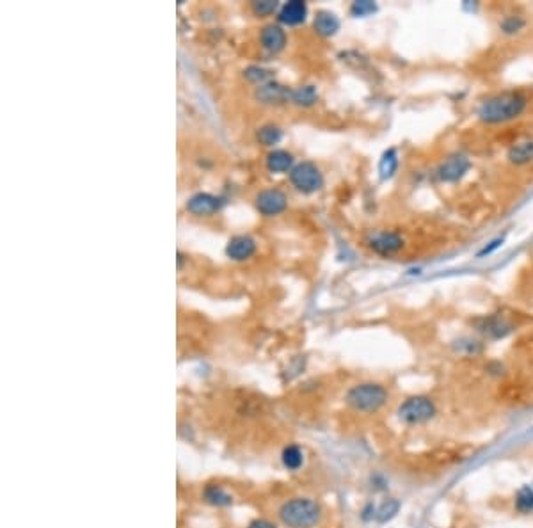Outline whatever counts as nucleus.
I'll return each mask as SVG.
<instances>
[{"label": "nucleus", "instance_id": "obj_30", "mask_svg": "<svg viewBox=\"0 0 533 528\" xmlns=\"http://www.w3.org/2000/svg\"><path fill=\"white\" fill-rule=\"evenodd\" d=\"M247 528H276V525H272L267 520H254Z\"/></svg>", "mask_w": 533, "mask_h": 528}, {"label": "nucleus", "instance_id": "obj_27", "mask_svg": "<svg viewBox=\"0 0 533 528\" xmlns=\"http://www.w3.org/2000/svg\"><path fill=\"white\" fill-rule=\"evenodd\" d=\"M277 9L276 0H256L253 2V11L258 17H267V15H272Z\"/></svg>", "mask_w": 533, "mask_h": 528}, {"label": "nucleus", "instance_id": "obj_22", "mask_svg": "<svg viewBox=\"0 0 533 528\" xmlns=\"http://www.w3.org/2000/svg\"><path fill=\"white\" fill-rule=\"evenodd\" d=\"M244 77L247 79V81L254 82V84H267V82H270V77H272V72L267 68H263V66H249L247 69L244 72Z\"/></svg>", "mask_w": 533, "mask_h": 528}, {"label": "nucleus", "instance_id": "obj_2", "mask_svg": "<svg viewBox=\"0 0 533 528\" xmlns=\"http://www.w3.org/2000/svg\"><path fill=\"white\" fill-rule=\"evenodd\" d=\"M279 520L288 528H311L320 520V507L309 498H292L281 505Z\"/></svg>", "mask_w": 533, "mask_h": 528}, {"label": "nucleus", "instance_id": "obj_13", "mask_svg": "<svg viewBox=\"0 0 533 528\" xmlns=\"http://www.w3.org/2000/svg\"><path fill=\"white\" fill-rule=\"evenodd\" d=\"M290 97H292V89L272 81L256 89V98L263 104H283V101L290 100Z\"/></svg>", "mask_w": 533, "mask_h": 528}, {"label": "nucleus", "instance_id": "obj_21", "mask_svg": "<svg viewBox=\"0 0 533 528\" xmlns=\"http://www.w3.org/2000/svg\"><path fill=\"white\" fill-rule=\"evenodd\" d=\"M283 138V132H281L279 126L276 125H263L258 130V141L265 146H274L281 141Z\"/></svg>", "mask_w": 533, "mask_h": 528}, {"label": "nucleus", "instance_id": "obj_23", "mask_svg": "<svg viewBox=\"0 0 533 528\" xmlns=\"http://www.w3.org/2000/svg\"><path fill=\"white\" fill-rule=\"evenodd\" d=\"M480 331L482 333H485V335L494 336V338H500V336H503V335H507V333H509V326H505V324H503V320L485 319L484 326H480Z\"/></svg>", "mask_w": 533, "mask_h": 528}, {"label": "nucleus", "instance_id": "obj_19", "mask_svg": "<svg viewBox=\"0 0 533 528\" xmlns=\"http://www.w3.org/2000/svg\"><path fill=\"white\" fill-rule=\"evenodd\" d=\"M281 461H283V466L290 472H297L299 468L302 466L304 463V454L297 445H290V447H285L283 454H281Z\"/></svg>", "mask_w": 533, "mask_h": 528}, {"label": "nucleus", "instance_id": "obj_14", "mask_svg": "<svg viewBox=\"0 0 533 528\" xmlns=\"http://www.w3.org/2000/svg\"><path fill=\"white\" fill-rule=\"evenodd\" d=\"M293 165V155L288 154L286 149H272L267 155V167L272 173H285V171H292Z\"/></svg>", "mask_w": 533, "mask_h": 528}, {"label": "nucleus", "instance_id": "obj_18", "mask_svg": "<svg viewBox=\"0 0 533 528\" xmlns=\"http://www.w3.org/2000/svg\"><path fill=\"white\" fill-rule=\"evenodd\" d=\"M398 170V155L397 149L389 148L382 154L381 162H379V173H381L382 180H388V178L393 176Z\"/></svg>", "mask_w": 533, "mask_h": 528}, {"label": "nucleus", "instance_id": "obj_25", "mask_svg": "<svg viewBox=\"0 0 533 528\" xmlns=\"http://www.w3.org/2000/svg\"><path fill=\"white\" fill-rule=\"evenodd\" d=\"M398 509H400V504H398L397 500H388V502H384V504H382L381 507H379V511H377V514H375V518H377V520L381 521V523H384V521L391 520V518H393L395 514H397Z\"/></svg>", "mask_w": 533, "mask_h": 528}, {"label": "nucleus", "instance_id": "obj_11", "mask_svg": "<svg viewBox=\"0 0 533 528\" xmlns=\"http://www.w3.org/2000/svg\"><path fill=\"white\" fill-rule=\"evenodd\" d=\"M308 17V6L302 0H290L281 6L277 13V20L285 25H299Z\"/></svg>", "mask_w": 533, "mask_h": 528}, {"label": "nucleus", "instance_id": "obj_3", "mask_svg": "<svg viewBox=\"0 0 533 528\" xmlns=\"http://www.w3.org/2000/svg\"><path fill=\"white\" fill-rule=\"evenodd\" d=\"M388 400V391L377 383H363L350 388L347 404L359 413H373L381 409Z\"/></svg>", "mask_w": 533, "mask_h": 528}, {"label": "nucleus", "instance_id": "obj_16", "mask_svg": "<svg viewBox=\"0 0 533 528\" xmlns=\"http://www.w3.org/2000/svg\"><path fill=\"white\" fill-rule=\"evenodd\" d=\"M203 498H205L206 504L215 505V507H228V505L233 504V498L224 488L215 484L206 486L205 491H203Z\"/></svg>", "mask_w": 533, "mask_h": 528}, {"label": "nucleus", "instance_id": "obj_4", "mask_svg": "<svg viewBox=\"0 0 533 528\" xmlns=\"http://www.w3.org/2000/svg\"><path fill=\"white\" fill-rule=\"evenodd\" d=\"M290 182L297 190L311 194L322 189L324 178H322L320 170L313 162H301V164L293 165L290 171Z\"/></svg>", "mask_w": 533, "mask_h": 528}, {"label": "nucleus", "instance_id": "obj_26", "mask_svg": "<svg viewBox=\"0 0 533 528\" xmlns=\"http://www.w3.org/2000/svg\"><path fill=\"white\" fill-rule=\"evenodd\" d=\"M375 11H377V6L370 2V0H357L350 8V13H352L354 17H368V15Z\"/></svg>", "mask_w": 533, "mask_h": 528}, {"label": "nucleus", "instance_id": "obj_15", "mask_svg": "<svg viewBox=\"0 0 533 528\" xmlns=\"http://www.w3.org/2000/svg\"><path fill=\"white\" fill-rule=\"evenodd\" d=\"M340 28V20L334 13L320 11L315 17V31L322 36H334Z\"/></svg>", "mask_w": 533, "mask_h": 528}, {"label": "nucleus", "instance_id": "obj_5", "mask_svg": "<svg viewBox=\"0 0 533 528\" xmlns=\"http://www.w3.org/2000/svg\"><path fill=\"white\" fill-rule=\"evenodd\" d=\"M436 415V406L427 397H411L398 407V418L405 424H423Z\"/></svg>", "mask_w": 533, "mask_h": 528}, {"label": "nucleus", "instance_id": "obj_7", "mask_svg": "<svg viewBox=\"0 0 533 528\" xmlns=\"http://www.w3.org/2000/svg\"><path fill=\"white\" fill-rule=\"evenodd\" d=\"M469 167H471L469 158L466 157V155L455 154L450 155V157L437 167L436 173L441 182H457V180H461V178L468 173Z\"/></svg>", "mask_w": 533, "mask_h": 528}, {"label": "nucleus", "instance_id": "obj_29", "mask_svg": "<svg viewBox=\"0 0 533 528\" xmlns=\"http://www.w3.org/2000/svg\"><path fill=\"white\" fill-rule=\"evenodd\" d=\"M501 244H503V238H496V240H494V242H491V246H489V247H484V249H482L480 253H478V256H484V254L493 253V251H494V249H498V247H500Z\"/></svg>", "mask_w": 533, "mask_h": 528}, {"label": "nucleus", "instance_id": "obj_9", "mask_svg": "<svg viewBox=\"0 0 533 528\" xmlns=\"http://www.w3.org/2000/svg\"><path fill=\"white\" fill-rule=\"evenodd\" d=\"M402 246H404V238L398 233H393V231H382V233L373 235L370 238V247L382 256L395 254L402 249Z\"/></svg>", "mask_w": 533, "mask_h": 528}, {"label": "nucleus", "instance_id": "obj_8", "mask_svg": "<svg viewBox=\"0 0 533 528\" xmlns=\"http://www.w3.org/2000/svg\"><path fill=\"white\" fill-rule=\"evenodd\" d=\"M256 253V242L249 235H237L226 246V254L235 262H244Z\"/></svg>", "mask_w": 533, "mask_h": 528}, {"label": "nucleus", "instance_id": "obj_12", "mask_svg": "<svg viewBox=\"0 0 533 528\" xmlns=\"http://www.w3.org/2000/svg\"><path fill=\"white\" fill-rule=\"evenodd\" d=\"M261 47L269 52H281L286 44V33L277 24H269L260 33Z\"/></svg>", "mask_w": 533, "mask_h": 528}, {"label": "nucleus", "instance_id": "obj_1", "mask_svg": "<svg viewBox=\"0 0 533 528\" xmlns=\"http://www.w3.org/2000/svg\"><path fill=\"white\" fill-rule=\"evenodd\" d=\"M526 109V98L519 93H503L485 100L478 109L484 123H505L521 116Z\"/></svg>", "mask_w": 533, "mask_h": 528}, {"label": "nucleus", "instance_id": "obj_6", "mask_svg": "<svg viewBox=\"0 0 533 528\" xmlns=\"http://www.w3.org/2000/svg\"><path fill=\"white\" fill-rule=\"evenodd\" d=\"M288 206V198L286 194L279 189H265L256 196V208L260 214L272 217L285 212Z\"/></svg>", "mask_w": 533, "mask_h": 528}, {"label": "nucleus", "instance_id": "obj_20", "mask_svg": "<svg viewBox=\"0 0 533 528\" xmlns=\"http://www.w3.org/2000/svg\"><path fill=\"white\" fill-rule=\"evenodd\" d=\"M290 100L295 105H301V107H309L318 100V93L313 85H301V88L292 89Z\"/></svg>", "mask_w": 533, "mask_h": 528}, {"label": "nucleus", "instance_id": "obj_28", "mask_svg": "<svg viewBox=\"0 0 533 528\" xmlns=\"http://www.w3.org/2000/svg\"><path fill=\"white\" fill-rule=\"evenodd\" d=\"M523 25H525V22L519 20V18L512 17V18H507V20L501 24V28H503L507 34H512V33H517V31L523 27Z\"/></svg>", "mask_w": 533, "mask_h": 528}, {"label": "nucleus", "instance_id": "obj_24", "mask_svg": "<svg viewBox=\"0 0 533 528\" xmlns=\"http://www.w3.org/2000/svg\"><path fill=\"white\" fill-rule=\"evenodd\" d=\"M516 507H517V511H519V512H525V514H532V512H533V489L523 488L521 491L517 493Z\"/></svg>", "mask_w": 533, "mask_h": 528}, {"label": "nucleus", "instance_id": "obj_17", "mask_svg": "<svg viewBox=\"0 0 533 528\" xmlns=\"http://www.w3.org/2000/svg\"><path fill=\"white\" fill-rule=\"evenodd\" d=\"M509 160L512 164H528L533 160V141H521L509 149Z\"/></svg>", "mask_w": 533, "mask_h": 528}, {"label": "nucleus", "instance_id": "obj_10", "mask_svg": "<svg viewBox=\"0 0 533 528\" xmlns=\"http://www.w3.org/2000/svg\"><path fill=\"white\" fill-rule=\"evenodd\" d=\"M222 201L208 192H197L187 201V210L194 215H208L221 208Z\"/></svg>", "mask_w": 533, "mask_h": 528}]
</instances>
